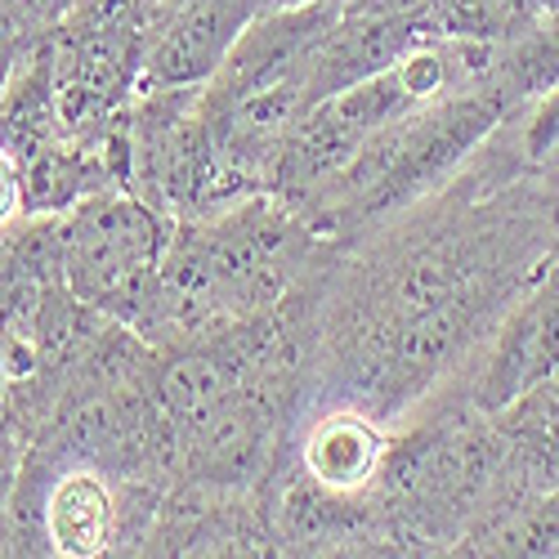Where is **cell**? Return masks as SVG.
I'll return each mask as SVG.
<instances>
[{
    "label": "cell",
    "mask_w": 559,
    "mask_h": 559,
    "mask_svg": "<svg viewBox=\"0 0 559 559\" xmlns=\"http://www.w3.org/2000/svg\"><path fill=\"white\" fill-rule=\"evenodd\" d=\"M292 228L296 224L269 206H247L219 224L183 228L166 247L153 318L179 332H198L269 305L292 273Z\"/></svg>",
    "instance_id": "cell-1"
},
{
    "label": "cell",
    "mask_w": 559,
    "mask_h": 559,
    "mask_svg": "<svg viewBox=\"0 0 559 559\" xmlns=\"http://www.w3.org/2000/svg\"><path fill=\"white\" fill-rule=\"evenodd\" d=\"M166 247L170 224L153 206L108 193L90 202L63 233V273L76 300L144 328L157 313Z\"/></svg>",
    "instance_id": "cell-2"
},
{
    "label": "cell",
    "mask_w": 559,
    "mask_h": 559,
    "mask_svg": "<svg viewBox=\"0 0 559 559\" xmlns=\"http://www.w3.org/2000/svg\"><path fill=\"white\" fill-rule=\"evenodd\" d=\"M555 371H559V260L533 277L528 292L510 309V318L497 328V341L475 381V407L484 416H497L542 381H550Z\"/></svg>",
    "instance_id": "cell-3"
},
{
    "label": "cell",
    "mask_w": 559,
    "mask_h": 559,
    "mask_svg": "<svg viewBox=\"0 0 559 559\" xmlns=\"http://www.w3.org/2000/svg\"><path fill=\"white\" fill-rule=\"evenodd\" d=\"M255 14L260 0H179L162 10V27L144 50V90L206 85Z\"/></svg>",
    "instance_id": "cell-4"
},
{
    "label": "cell",
    "mask_w": 559,
    "mask_h": 559,
    "mask_svg": "<svg viewBox=\"0 0 559 559\" xmlns=\"http://www.w3.org/2000/svg\"><path fill=\"white\" fill-rule=\"evenodd\" d=\"M385 471V435L367 407H332L305 435V475L332 497H358Z\"/></svg>",
    "instance_id": "cell-5"
},
{
    "label": "cell",
    "mask_w": 559,
    "mask_h": 559,
    "mask_svg": "<svg viewBox=\"0 0 559 559\" xmlns=\"http://www.w3.org/2000/svg\"><path fill=\"white\" fill-rule=\"evenodd\" d=\"M117 528V506L112 492L104 484V475L95 471H68L45 501V533L50 546L68 559H90L104 555Z\"/></svg>",
    "instance_id": "cell-6"
},
{
    "label": "cell",
    "mask_w": 559,
    "mask_h": 559,
    "mask_svg": "<svg viewBox=\"0 0 559 559\" xmlns=\"http://www.w3.org/2000/svg\"><path fill=\"white\" fill-rule=\"evenodd\" d=\"M501 555H559V488L524 510V520L501 537Z\"/></svg>",
    "instance_id": "cell-7"
},
{
    "label": "cell",
    "mask_w": 559,
    "mask_h": 559,
    "mask_svg": "<svg viewBox=\"0 0 559 559\" xmlns=\"http://www.w3.org/2000/svg\"><path fill=\"white\" fill-rule=\"evenodd\" d=\"M520 148H524V162L528 166H537L546 175H559V81H555L550 95L533 108Z\"/></svg>",
    "instance_id": "cell-8"
},
{
    "label": "cell",
    "mask_w": 559,
    "mask_h": 559,
    "mask_svg": "<svg viewBox=\"0 0 559 559\" xmlns=\"http://www.w3.org/2000/svg\"><path fill=\"white\" fill-rule=\"evenodd\" d=\"M23 211V157L0 144V228Z\"/></svg>",
    "instance_id": "cell-9"
},
{
    "label": "cell",
    "mask_w": 559,
    "mask_h": 559,
    "mask_svg": "<svg viewBox=\"0 0 559 559\" xmlns=\"http://www.w3.org/2000/svg\"><path fill=\"white\" fill-rule=\"evenodd\" d=\"M14 72H19V23H14V14L0 10V104H5Z\"/></svg>",
    "instance_id": "cell-10"
},
{
    "label": "cell",
    "mask_w": 559,
    "mask_h": 559,
    "mask_svg": "<svg viewBox=\"0 0 559 559\" xmlns=\"http://www.w3.org/2000/svg\"><path fill=\"white\" fill-rule=\"evenodd\" d=\"M277 5H300V0H277ZM322 5H349V0H322Z\"/></svg>",
    "instance_id": "cell-11"
}]
</instances>
